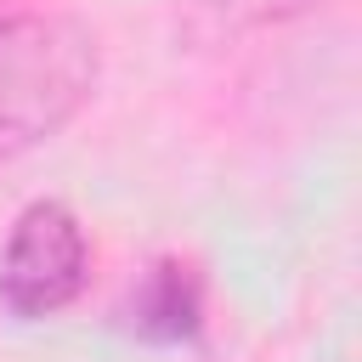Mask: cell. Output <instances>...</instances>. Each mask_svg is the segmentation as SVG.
<instances>
[{
	"label": "cell",
	"mask_w": 362,
	"mask_h": 362,
	"mask_svg": "<svg viewBox=\"0 0 362 362\" xmlns=\"http://www.w3.org/2000/svg\"><path fill=\"white\" fill-rule=\"evenodd\" d=\"M102 79V45L90 23L68 11L0 17V164L34 153L79 119Z\"/></svg>",
	"instance_id": "6da1fadb"
},
{
	"label": "cell",
	"mask_w": 362,
	"mask_h": 362,
	"mask_svg": "<svg viewBox=\"0 0 362 362\" xmlns=\"http://www.w3.org/2000/svg\"><path fill=\"white\" fill-rule=\"evenodd\" d=\"M90 283V238L62 198H34L0 243V305L23 322L68 311Z\"/></svg>",
	"instance_id": "7a4b0ae2"
},
{
	"label": "cell",
	"mask_w": 362,
	"mask_h": 362,
	"mask_svg": "<svg viewBox=\"0 0 362 362\" xmlns=\"http://www.w3.org/2000/svg\"><path fill=\"white\" fill-rule=\"evenodd\" d=\"M124 322L130 334H141L147 345H181L204 334V283L192 266L181 260H153L141 272V283L124 300Z\"/></svg>",
	"instance_id": "3957f363"
},
{
	"label": "cell",
	"mask_w": 362,
	"mask_h": 362,
	"mask_svg": "<svg viewBox=\"0 0 362 362\" xmlns=\"http://www.w3.org/2000/svg\"><path fill=\"white\" fill-rule=\"evenodd\" d=\"M317 6H328V0H187L181 6V23H187L192 40H238V34H255V28L305 17Z\"/></svg>",
	"instance_id": "277c9868"
},
{
	"label": "cell",
	"mask_w": 362,
	"mask_h": 362,
	"mask_svg": "<svg viewBox=\"0 0 362 362\" xmlns=\"http://www.w3.org/2000/svg\"><path fill=\"white\" fill-rule=\"evenodd\" d=\"M11 11H17V0H0V17H11Z\"/></svg>",
	"instance_id": "5b68a950"
}]
</instances>
